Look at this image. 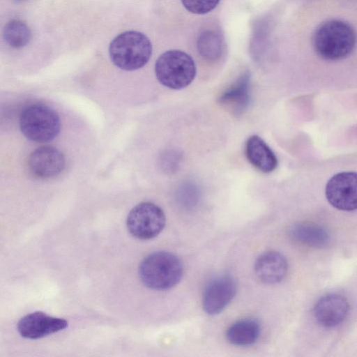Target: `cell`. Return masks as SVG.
Masks as SVG:
<instances>
[{
	"mask_svg": "<svg viewBox=\"0 0 357 357\" xmlns=\"http://www.w3.org/2000/svg\"><path fill=\"white\" fill-rule=\"evenodd\" d=\"M356 33L347 22L330 20L318 26L313 36V46L321 58L329 61L349 56L356 44Z\"/></svg>",
	"mask_w": 357,
	"mask_h": 357,
	"instance_id": "1",
	"label": "cell"
},
{
	"mask_svg": "<svg viewBox=\"0 0 357 357\" xmlns=\"http://www.w3.org/2000/svg\"><path fill=\"white\" fill-rule=\"evenodd\" d=\"M183 268L180 259L173 253L158 251L147 255L141 262L139 275L149 288L165 290L181 280Z\"/></svg>",
	"mask_w": 357,
	"mask_h": 357,
	"instance_id": "2",
	"label": "cell"
},
{
	"mask_svg": "<svg viewBox=\"0 0 357 357\" xmlns=\"http://www.w3.org/2000/svg\"><path fill=\"white\" fill-rule=\"evenodd\" d=\"M152 53L150 40L144 33L135 31L121 33L111 42L109 54L118 68L132 71L145 66Z\"/></svg>",
	"mask_w": 357,
	"mask_h": 357,
	"instance_id": "3",
	"label": "cell"
},
{
	"mask_svg": "<svg viewBox=\"0 0 357 357\" xmlns=\"http://www.w3.org/2000/svg\"><path fill=\"white\" fill-rule=\"evenodd\" d=\"M155 73L163 86L179 90L191 84L196 75V66L192 58L178 50H168L162 54L155 64Z\"/></svg>",
	"mask_w": 357,
	"mask_h": 357,
	"instance_id": "4",
	"label": "cell"
},
{
	"mask_svg": "<svg viewBox=\"0 0 357 357\" xmlns=\"http://www.w3.org/2000/svg\"><path fill=\"white\" fill-rule=\"evenodd\" d=\"M22 134L29 140L47 142L54 139L61 130V121L57 112L50 107L34 103L26 106L20 117Z\"/></svg>",
	"mask_w": 357,
	"mask_h": 357,
	"instance_id": "5",
	"label": "cell"
},
{
	"mask_svg": "<svg viewBox=\"0 0 357 357\" xmlns=\"http://www.w3.org/2000/svg\"><path fill=\"white\" fill-rule=\"evenodd\" d=\"M165 215L160 207L149 202H141L130 211L126 225L129 232L139 239L157 236L165 225Z\"/></svg>",
	"mask_w": 357,
	"mask_h": 357,
	"instance_id": "6",
	"label": "cell"
},
{
	"mask_svg": "<svg viewBox=\"0 0 357 357\" xmlns=\"http://www.w3.org/2000/svg\"><path fill=\"white\" fill-rule=\"evenodd\" d=\"M325 194L335 208L351 211L357 209V173L340 172L328 181Z\"/></svg>",
	"mask_w": 357,
	"mask_h": 357,
	"instance_id": "7",
	"label": "cell"
},
{
	"mask_svg": "<svg viewBox=\"0 0 357 357\" xmlns=\"http://www.w3.org/2000/svg\"><path fill=\"white\" fill-rule=\"evenodd\" d=\"M236 293V283L228 275L217 277L206 286L202 296V307L206 313H220L230 303Z\"/></svg>",
	"mask_w": 357,
	"mask_h": 357,
	"instance_id": "8",
	"label": "cell"
},
{
	"mask_svg": "<svg viewBox=\"0 0 357 357\" xmlns=\"http://www.w3.org/2000/svg\"><path fill=\"white\" fill-rule=\"evenodd\" d=\"M65 158L62 152L51 146H40L29 155L27 166L35 177L47 179L56 176L64 169Z\"/></svg>",
	"mask_w": 357,
	"mask_h": 357,
	"instance_id": "9",
	"label": "cell"
},
{
	"mask_svg": "<svg viewBox=\"0 0 357 357\" xmlns=\"http://www.w3.org/2000/svg\"><path fill=\"white\" fill-rule=\"evenodd\" d=\"M68 327L63 319L51 317L42 312H34L20 319L17 328L21 336L39 339L62 331Z\"/></svg>",
	"mask_w": 357,
	"mask_h": 357,
	"instance_id": "10",
	"label": "cell"
},
{
	"mask_svg": "<svg viewBox=\"0 0 357 357\" xmlns=\"http://www.w3.org/2000/svg\"><path fill=\"white\" fill-rule=\"evenodd\" d=\"M349 310V303L344 296L331 293L321 296L317 301L314 307V315L321 326L333 328L345 320Z\"/></svg>",
	"mask_w": 357,
	"mask_h": 357,
	"instance_id": "11",
	"label": "cell"
},
{
	"mask_svg": "<svg viewBox=\"0 0 357 357\" xmlns=\"http://www.w3.org/2000/svg\"><path fill=\"white\" fill-rule=\"evenodd\" d=\"M254 270L256 276L266 284H275L282 281L288 271L285 257L275 250L264 252L257 259Z\"/></svg>",
	"mask_w": 357,
	"mask_h": 357,
	"instance_id": "12",
	"label": "cell"
},
{
	"mask_svg": "<svg viewBox=\"0 0 357 357\" xmlns=\"http://www.w3.org/2000/svg\"><path fill=\"white\" fill-rule=\"evenodd\" d=\"M250 100V75L243 74L233 84L222 93L218 102L234 115L241 114Z\"/></svg>",
	"mask_w": 357,
	"mask_h": 357,
	"instance_id": "13",
	"label": "cell"
},
{
	"mask_svg": "<svg viewBox=\"0 0 357 357\" xmlns=\"http://www.w3.org/2000/svg\"><path fill=\"white\" fill-rule=\"evenodd\" d=\"M245 153L250 163L261 172L270 173L277 167L275 153L258 135H252L248 139Z\"/></svg>",
	"mask_w": 357,
	"mask_h": 357,
	"instance_id": "14",
	"label": "cell"
},
{
	"mask_svg": "<svg viewBox=\"0 0 357 357\" xmlns=\"http://www.w3.org/2000/svg\"><path fill=\"white\" fill-rule=\"evenodd\" d=\"M260 332L259 321L255 319L246 318L233 323L226 331V338L235 346H250L258 340Z\"/></svg>",
	"mask_w": 357,
	"mask_h": 357,
	"instance_id": "15",
	"label": "cell"
},
{
	"mask_svg": "<svg viewBox=\"0 0 357 357\" xmlns=\"http://www.w3.org/2000/svg\"><path fill=\"white\" fill-rule=\"evenodd\" d=\"M290 236L296 242L312 247H323L328 240L327 231L310 223H298L290 229Z\"/></svg>",
	"mask_w": 357,
	"mask_h": 357,
	"instance_id": "16",
	"label": "cell"
},
{
	"mask_svg": "<svg viewBox=\"0 0 357 357\" xmlns=\"http://www.w3.org/2000/svg\"><path fill=\"white\" fill-rule=\"evenodd\" d=\"M197 51L206 61H214L218 59L222 52L223 45L220 35L212 30L202 32L197 40Z\"/></svg>",
	"mask_w": 357,
	"mask_h": 357,
	"instance_id": "17",
	"label": "cell"
},
{
	"mask_svg": "<svg viewBox=\"0 0 357 357\" xmlns=\"http://www.w3.org/2000/svg\"><path fill=\"white\" fill-rule=\"evenodd\" d=\"M3 38L12 47L21 48L26 45L31 37L29 26L22 21L13 20L3 29Z\"/></svg>",
	"mask_w": 357,
	"mask_h": 357,
	"instance_id": "18",
	"label": "cell"
},
{
	"mask_svg": "<svg viewBox=\"0 0 357 357\" xmlns=\"http://www.w3.org/2000/svg\"><path fill=\"white\" fill-rule=\"evenodd\" d=\"M220 0H181L187 10L195 14H205L213 10Z\"/></svg>",
	"mask_w": 357,
	"mask_h": 357,
	"instance_id": "19",
	"label": "cell"
},
{
	"mask_svg": "<svg viewBox=\"0 0 357 357\" xmlns=\"http://www.w3.org/2000/svg\"><path fill=\"white\" fill-rule=\"evenodd\" d=\"M182 154L176 149L167 150L162 155L161 166L167 173H174L179 167Z\"/></svg>",
	"mask_w": 357,
	"mask_h": 357,
	"instance_id": "20",
	"label": "cell"
},
{
	"mask_svg": "<svg viewBox=\"0 0 357 357\" xmlns=\"http://www.w3.org/2000/svg\"><path fill=\"white\" fill-rule=\"evenodd\" d=\"M197 189L191 183H187L180 188L178 197L184 204L193 205L197 199Z\"/></svg>",
	"mask_w": 357,
	"mask_h": 357,
	"instance_id": "21",
	"label": "cell"
},
{
	"mask_svg": "<svg viewBox=\"0 0 357 357\" xmlns=\"http://www.w3.org/2000/svg\"><path fill=\"white\" fill-rule=\"evenodd\" d=\"M16 1H21V0H15Z\"/></svg>",
	"mask_w": 357,
	"mask_h": 357,
	"instance_id": "22",
	"label": "cell"
}]
</instances>
